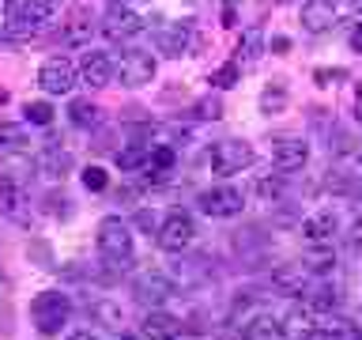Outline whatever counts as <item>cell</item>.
<instances>
[{"mask_svg": "<svg viewBox=\"0 0 362 340\" xmlns=\"http://www.w3.org/2000/svg\"><path fill=\"white\" fill-rule=\"evenodd\" d=\"M305 283H310L305 265H279L276 272H272V288L283 291V295H302Z\"/></svg>", "mask_w": 362, "mask_h": 340, "instance_id": "cell-19", "label": "cell"}, {"mask_svg": "<svg viewBox=\"0 0 362 340\" xmlns=\"http://www.w3.org/2000/svg\"><path fill=\"white\" fill-rule=\"evenodd\" d=\"M79 79H83L87 87H110L113 84V61H110V53H98V50L83 53V61H79Z\"/></svg>", "mask_w": 362, "mask_h": 340, "instance_id": "cell-14", "label": "cell"}, {"mask_svg": "<svg viewBox=\"0 0 362 340\" xmlns=\"http://www.w3.org/2000/svg\"><path fill=\"white\" fill-rule=\"evenodd\" d=\"M64 204H68V200H64V197H57V193H53V197H49V212H53V215H68V208H64Z\"/></svg>", "mask_w": 362, "mask_h": 340, "instance_id": "cell-36", "label": "cell"}, {"mask_svg": "<svg viewBox=\"0 0 362 340\" xmlns=\"http://www.w3.org/2000/svg\"><path fill=\"white\" fill-rule=\"evenodd\" d=\"M355 91H358V102H362V84H358V87H355Z\"/></svg>", "mask_w": 362, "mask_h": 340, "instance_id": "cell-43", "label": "cell"}, {"mask_svg": "<svg viewBox=\"0 0 362 340\" xmlns=\"http://www.w3.org/2000/svg\"><path fill=\"white\" fill-rule=\"evenodd\" d=\"M23 113H27L30 125H53V106H49V102H27Z\"/></svg>", "mask_w": 362, "mask_h": 340, "instance_id": "cell-33", "label": "cell"}, {"mask_svg": "<svg viewBox=\"0 0 362 340\" xmlns=\"http://www.w3.org/2000/svg\"><path fill=\"white\" fill-rule=\"evenodd\" d=\"M181 333H185L181 317L166 314V310H151V314L140 322V336H144V340H177Z\"/></svg>", "mask_w": 362, "mask_h": 340, "instance_id": "cell-13", "label": "cell"}, {"mask_svg": "<svg viewBox=\"0 0 362 340\" xmlns=\"http://www.w3.org/2000/svg\"><path fill=\"white\" fill-rule=\"evenodd\" d=\"M132 295L147 306H158V302H166L170 295H174V280H170L166 272H158V268H147L132 280Z\"/></svg>", "mask_w": 362, "mask_h": 340, "instance_id": "cell-9", "label": "cell"}, {"mask_svg": "<svg viewBox=\"0 0 362 340\" xmlns=\"http://www.w3.org/2000/svg\"><path fill=\"white\" fill-rule=\"evenodd\" d=\"M358 166H362V147H358Z\"/></svg>", "mask_w": 362, "mask_h": 340, "instance_id": "cell-44", "label": "cell"}, {"mask_svg": "<svg viewBox=\"0 0 362 340\" xmlns=\"http://www.w3.org/2000/svg\"><path fill=\"white\" fill-rule=\"evenodd\" d=\"M140 227H155V215L151 212H140Z\"/></svg>", "mask_w": 362, "mask_h": 340, "instance_id": "cell-41", "label": "cell"}, {"mask_svg": "<svg viewBox=\"0 0 362 340\" xmlns=\"http://www.w3.org/2000/svg\"><path fill=\"white\" fill-rule=\"evenodd\" d=\"M87 38H90V11H87V8H76L72 16H68V23L61 27V42L83 45Z\"/></svg>", "mask_w": 362, "mask_h": 340, "instance_id": "cell-22", "label": "cell"}, {"mask_svg": "<svg viewBox=\"0 0 362 340\" xmlns=\"http://www.w3.org/2000/svg\"><path fill=\"white\" fill-rule=\"evenodd\" d=\"M30 257H38V261H49V246L34 242V246H30Z\"/></svg>", "mask_w": 362, "mask_h": 340, "instance_id": "cell-38", "label": "cell"}, {"mask_svg": "<svg viewBox=\"0 0 362 340\" xmlns=\"http://www.w3.org/2000/svg\"><path fill=\"white\" fill-rule=\"evenodd\" d=\"M113 159H117L121 170H140V166H147V159H151V147L147 144H129V147H121Z\"/></svg>", "mask_w": 362, "mask_h": 340, "instance_id": "cell-27", "label": "cell"}, {"mask_svg": "<svg viewBox=\"0 0 362 340\" xmlns=\"http://www.w3.org/2000/svg\"><path fill=\"white\" fill-rule=\"evenodd\" d=\"M351 4H355V8H358V11H362V0H351Z\"/></svg>", "mask_w": 362, "mask_h": 340, "instance_id": "cell-42", "label": "cell"}, {"mask_svg": "<svg viewBox=\"0 0 362 340\" xmlns=\"http://www.w3.org/2000/svg\"><path fill=\"white\" fill-rule=\"evenodd\" d=\"M98 27H102V34H106L110 42H129V38H136V34L144 30V19L136 16L129 4H110Z\"/></svg>", "mask_w": 362, "mask_h": 340, "instance_id": "cell-7", "label": "cell"}, {"mask_svg": "<svg viewBox=\"0 0 362 340\" xmlns=\"http://www.w3.org/2000/svg\"><path fill=\"white\" fill-rule=\"evenodd\" d=\"M197 242V220H192L189 212H170L163 227H158V246L166 249V254H181V249H189Z\"/></svg>", "mask_w": 362, "mask_h": 340, "instance_id": "cell-5", "label": "cell"}, {"mask_svg": "<svg viewBox=\"0 0 362 340\" xmlns=\"http://www.w3.org/2000/svg\"><path fill=\"white\" fill-rule=\"evenodd\" d=\"M34 166H38L42 174H49V178H64L68 170H72V152H64L61 144H49L38 155V163H34Z\"/></svg>", "mask_w": 362, "mask_h": 340, "instance_id": "cell-20", "label": "cell"}, {"mask_svg": "<svg viewBox=\"0 0 362 340\" xmlns=\"http://www.w3.org/2000/svg\"><path fill=\"white\" fill-rule=\"evenodd\" d=\"M260 53H264V30H260V27H249V30L242 34V42H238V61L253 64V61H260Z\"/></svg>", "mask_w": 362, "mask_h": 340, "instance_id": "cell-24", "label": "cell"}, {"mask_svg": "<svg viewBox=\"0 0 362 340\" xmlns=\"http://www.w3.org/2000/svg\"><path fill=\"white\" fill-rule=\"evenodd\" d=\"M68 317H72V302L61 291H42L30 299V322L45 336L61 333V325H68Z\"/></svg>", "mask_w": 362, "mask_h": 340, "instance_id": "cell-3", "label": "cell"}, {"mask_svg": "<svg viewBox=\"0 0 362 340\" xmlns=\"http://www.w3.org/2000/svg\"><path fill=\"white\" fill-rule=\"evenodd\" d=\"M68 121H72L76 129H95V125L102 121V110L90 98H72V106H68Z\"/></svg>", "mask_w": 362, "mask_h": 340, "instance_id": "cell-23", "label": "cell"}, {"mask_svg": "<svg viewBox=\"0 0 362 340\" xmlns=\"http://www.w3.org/2000/svg\"><path fill=\"white\" fill-rule=\"evenodd\" d=\"M332 23H336L332 0H305V4H302V27L310 34H325Z\"/></svg>", "mask_w": 362, "mask_h": 340, "instance_id": "cell-16", "label": "cell"}, {"mask_svg": "<svg viewBox=\"0 0 362 340\" xmlns=\"http://www.w3.org/2000/svg\"><path fill=\"white\" fill-rule=\"evenodd\" d=\"M38 87L45 91V95H68V91L76 87V68H72V61H64V57L45 61L42 72H38Z\"/></svg>", "mask_w": 362, "mask_h": 340, "instance_id": "cell-10", "label": "cell"}, {"mask_svg": "<svg viewBox=\"0 0 362 340\" xmlns=\"http://www.w3.org/2000/svg\"><path fill=\"white\" fill-rule=\"evenodd\" d=\"M310 159V144L302 136H276L272 140V163L279 170H302Z\"/></svg>", "mask_w": 362, "mask_h": 340, "instance_id": "cell-11", "label": "cell"}, {"mask_svg": "<svg viewBox=\"0 0 362 340\" xmlns=\"http://www.w3.org/2000/svg\"><path fill=\"white\" fill-rule=\"evenodd\" d=\"M351 50H355V53H362V23H358L355 30H351Z\"/></svg>", "mask_w": 362, "mask_h": 340, "instance_id": "cell-39", "label": "cell"}, {"mask_svg": "<svg viewBox=\"0 0 362 340\" xmlns=\"http://www.w3.org/2000/svg\"><path fill=\"white\" fill-rule=\"evenodd\" d=\"M90 314H95V317H98L102 325H110V329H117V325L124 322L121 306H113V302H106V299H98L95 306H90Z\"/></svg>", "mask_w": 362, "mask_h": 340, "instance_id": "cell-31", "label": "cell"}, {"mask_svg": "<svg viewBox=\"0 0 362 340\" xmlns=\"http://www.w3.org/2000/svg\"><path fill=\"white\" fill-rule=\"evenodd\" d=\"M192 42V19H181V23H170V27L158 30V50L170 53V57H181Z\"/></svg>", "mask_w": 362, "mask_h": 340, "instance_id": "cell-17", "label": "cell"}, {"mask_svg": "<svg viewBox=\"0 0 362 340\" xmlns=\"http://www.w3.org/2000/svg\"><path fill=\"white\" fill-rule=\"evenodd\" d=\"M98 254L106 265L113 268H124L132 261V227L121 220V215H106V220L98 223Z\"/></svg>", "mask_w": 362, "mask_h": 340, "instance_id": "cell-2", "label": "cell"}, {"mask_svg": "<svg viewBox=\"0 0 362 340\" xmlns=\"http://www.w3.org/2000/svg\"><path fill=\"white\" fill-rule=\"evenodd\" d=\"M174 147L170 144H155L151 147V159H147V170H151V174H166L170 166H174Z\"/></svg>", "mask_w": 362, "mask_h": 340, "instance_id": "cell-29", "label": "cell"}, {"mask_svg": "<svg viewBox=\"0 0 362 340\" xmlns=\"http://www.w3.org/2000/svg\"><path fill=\"white\" fill-rule=\"evenodd\" d=\"M68 340H98L90 329H76V333H68Z\"/></svg>", "mask_w": 362, "mask_h": 340, "instance_id": "cell-40", "label": "cell"}, {"mask_svg": "<svg viewBox=\"0 0 362 340\" xmlns=\"http://www.w3.org/2000/svg\"><path fill=\"white\" fill-rule=\"evenodd\" d=\"M305 306H317V310H332L336 306V288H328V283H305Z\"/></svg>", "mask_w": 362, "mask_h": 340, "instance_id": "cell-28", "label": "cell"}, {"mask_svg": "<svg viewBox=\"0 0 362 340\" xmlns=\"http://www.w3.org/2000/svg\"><path fill=\"white\" fill-rule=\"evenodd\" d=\"M317 336L321 340H362V333L347 322V317H328V322L317 329Z\"/></svg>", "mask_w": 362, "mask_h": 340, "instance_id": "cell-25", "label": "cell"}, {"mask_svg": "<svg viewBox=\"0 0 362 340\" xmlns=\"http://www.w3.org/2000/svg\"><path fill=\"white\" fill-rule=\"evenodd\" d=\"M0 204H4V215L11 223L27 227L30 223V204H27V193H23V186L11 174H0Z\"/></svg>", "mask_w": 362, "mask_h": 340, "instance_id": "cell-12", "label": "cell"}, {"mask_svg": "<svg viewBox=\"0 0 362 340\" xmlns=\"http://www.w3.org/2000/svg\"><path fill=\"white\" fill-rule=\"evenodd\" d=\"M242 340H283V329H279V322H272V317H253V322L245 325V333H242Z\"/></svg>", "mask_w": 362, "mask_h": 340, "instance_id": "cell-26", "label": "cell"}, {"mask_svg": "<svg viewBox=\"0 0 362 340\" xmlns=\"http://www.w3.org/2000/svg\"><path fill=\"white\" fill-rule=\"evenodd\" d=\"M279 329H283V340H317V329L321 325L313 322L310 310H291L279 322Z\"/></svg>", "mask_w": 362, "mask_h": 340, "instance_id": "cell-18", "label": "cell"}, {"mask_svg": "<svg viewBox=\"0 0 362 340\" xmlns=\"http://www.w3.org/2000/svg\"><path fill=\"white\" fill-rule=\"evenodd\" d=\"M358 125H362V106H358Z\"/></svg>", "mask_w": 362, "mask_h": 340, "instance_id": "cell-46", "label": "cell"}, {"mask_svg": "<svg viewBox=\"0 0 362 340\" xmlns=\"http://www.w3.org/2000/svg\"><path fill=\"white\" fill-rule=\"evenodd\" d=\"M27 147H30V132H27V125L0 121V152H8V155H23Z\"/></svg>", "mask_w": 362, "mask_h": 340, "instance_id": "cell-21", "label": "cell"}, {"mask_svg": "<svg viewBox=\"0 0 362 340\" xmlns=\"http://www.w3.org/2000/svg\"><path fill=\"white\" fill-rule=\"evenodd\" d=\"M238 72H242V68H238V61H226V64H219V68L211 72L208 84H211V87H219V91H226V87H234V84H238Z\"/></svg>", "mask_w": 362, "mask_h": 340, "instance_id": "cell-32", "label": "cell"}, {"mask_svg": "<svg viewBox=\"0 0 362 340\" xmlns=\"http://www.w3.org/2000/svg\"><path fill=\"white\" fill-rule=\"evenodd\" d=\"M113 76L121 79V87H147L155 79V57L144 50L121 53V61H113Z\"/></svg>", "mask_w": 362, "mask_h": 340, "instance_id": "cell-6", "label": "cell"}, {"mask_svg": "<svg viewBox=\"0 0 362 340\" xmlns=\"http://www.w3.org/2000/svg\"><path fill=\"white\" fill-rule=\"evenodd\" d=\"M197 113H200V118H211V121H215V118H223V106L211 98V102H200V106H197Z\"/></svg>", "mask_w": 362, "mask_h": 340, "instance_id": "cell-35", "label": "cell"}, {"mask_svg": "<svg viewBox=\"0 0 362 340\" xmlns=\"http://www.w3.org/2000/svg\"><path fill=\"white\" fill-rule=\"evenodd\" d=\"M253 144L249 140H219L211 147V174H242L245 166H253Z\"/></svg>", "mask_w": 362, "mask_h": 340, "instance_id": "cell-4", "label": "cell"}, {"mask_svg": "<svg viewBox=\"0 0 362 340\" xmlns=\"http://www.w3.org/2000/svg\"><path fill=\"white\" fill-rule=\"evenodd\" d=\"M336 212H313V215H305L302 220V238L305 242H313V246H325V242H332V234H336Z\"/></svg>", "mask_w": 362, "mask_h": 340, "instance_id": "cell-15", "label": "cell"}, {"mask_svg": "<svg viewBox=\"0 0 362 340\" xmlns=\"http://www.w3.org/2000/svg\"><path fill=\"white\" fill-rule=\"evenodd\" d=\"M106 186H110V174H106L102 166H87V170H83V189H90V193H102Z\"/></svg>", "mask_w": 362, "mask_h": 340, "instance_id": "cell-34", "label": "cell"}, {"mask_svg": "<svg viewBox=\"0 0 362 340\" xmlns=\"http://www.w3.org/2000/svg\"><path fill=\"white\" fill-rule=\"evenodd\" d=\"M260 193H264V197H268V193H272V197H279V181H272V178H264V181H260V186H257Z\"/></svg>", "mask_w": 362, "mask_h": 340, "instance_id": "cell-37", "label": "cell"}, {"mask_svg": "<svg viewBox=\"0 0 362 340\" xmlns=\"http://www.w3.org/2000/svg\"><path fill=\"white\" fill-rule=\"evenodd\" d=\"M113 4H129V0H113Z\"/></svg>", "mask_w": 362, "mask_h": 340, "instance_id": "cell-45", "label": "cell"}, {"mask_svg": "<svg viewBox=\"0 0 362 340\" xmlns=\"http://www.w3.org/2000/svg\"><path fill=\"white\" fill-rule=\"evenodd\" d=\"M53 16V0H8L4 4V27L11 38H30L38 34Z\"/></svg>", "mask_w": 362, "mask_h": 340, "instance_id": "cell-1", "label": "cell"}, {"mask_svg": "<svg viewBox=\"0 0 362 340\" xmlns=\"http://www.w3.org/2000/svg\"><path fill=\"white\" fill-rule=\"evenodd\" d=\"M197 204H200V212L215 215V220H230V215H242L245 197L234 186H215V189H204L197 197Z\"/></svg>", "mask_w": 362, "mask_h": 340, "instance_id": "cell-8", "label": "cell"}, {"mask_svg": "<svg viewBox=\"0 0 362 340\" xmlns=\"http://www.w3.org/2000/svg\"><path fill=\"white\" fill-rule=\"evenodd\" d=\"M283 106H287V87H283V84L264 87V95H260V110H264V113H279Z\"/></svg>", "mask_w": 362, "mask_h": 340, "instance_id": "cell-30", "label": "cell"}]
</instances>
